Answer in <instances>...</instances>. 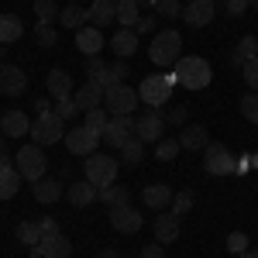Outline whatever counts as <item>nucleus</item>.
Returning <instances> with one entry per match:
<instances>
[{
	"mask_svg": "<svg viewBox=\"0 0 258 258\" xmlns=\"http://www.w3.org/2000/svg\"><path fill=\"white\" fill-rule=\"evenodd\" d=\"M59 4L55 0H35V18H38V24H55L59 21Z\"/></svg>",
	"mask_w": 258,
	"mask_h": 258,
	"instance_id": "nucleus-34",
	"label": "nucleus"
},
{
	"mask_svg": "<svg viewBox=\"0 0 258 258\" xmlns=\"http://www.w3.org/2000/svg\"><path fill=\"white\" fill-rule=\"evenodd\" d=\"M162 117H165V124H169V127H186V120H189V110H186L182 103H176V107H169Z\"/></svg>",
	"mask_w": 258,
	"mask_h": 258,
	"instance_id": "nucleus-39",
	"label": "nucleus"
},
{
	"mask_svg": "<svg viewBox=\"0 0 258 258\" xmlns=\"http://www.w3.org/2000/svg\"><path fill=\"white\" fill-rule=\"evenodd\" d=\"M251 7H258V0H251Z\"/></svg>",
	"mask_w": 258,
	"mask_h": 258,
	"instance_id": "nucleus-56",
	"label": "nucleus"
},
{
	"mask_svg": "<svg viewBox=\"0 0 258 258\" xmlns=\"http://www.w3.org/2000/svg\"><path fill=\"white\" fill-rule=\"evenodd\" d=\"M214 4H217V0H214Z\"/></svg>",
	"mask_w": 258,
	"mask_h": 258,
	"instance_id": "nucleus-57",
	"label": "nucleus"
},
{
	"mask_svg": "<svg viewBox=\"0 0 258 258\" xmlns=\"http://www.w3.org/2000/svg\"><path fill=\"white\" fill-rule=\"evenodd\" d=\"M86 14H90V24L93 28H107V24L117 21V0H93L86 7Z\"/></svg>",
	"mask_w": 258,
	"mask_h": 258,
	"instance_id": "nucleus-19",
	"label": "nucleus"
},
{
	"mask_svg": "<svg viewBox=\"0 0 258 258\" xmlns=\"http://www.w3.org/2000/svg\"><path fill=\"white\" fill-rule=\"evenodd\" d=\"M241 114H244V120H251V124H258V93H244L241 97Z\"/></svg>",
	"mask_w": 258,
	"mask_h": 258,
	"instance_id": "nucleus-40",
	"label": "nucleus"
},
{
	"mask_svg": "<svg viewBox=\"0 0 258 258\" xmlns=\"http://www.w3.org/2000/svg\"><path fill=\"white\" fill-rule=\"evenodd\" d=\"M152 31H155V18H152V14H141L138 21H135V35H152Z\"/></svg>",
	"mask_w": 258,
	"mask_h": 258,
	"instance_id": "nucleus-47",
	"label": "nucleus"
},
{
	"mask_svg": "<svg viewBox=\"0 0 258 258\" xmlns=\"http://www.w3.org/2000/svg\"><path fill=\"white\" fill-rule=\"evenodd\" d=\"M35 200H38V203H59L62 200V182L41 176L38 182H35Z\"/></svg>",
	"mask_w": 258,
	"mask_h": 258,
	"instance_id": "nucleus-26",
	"label": "nucleus"
},
{
	"mask_svg": "<svg viewBox=\"0 0 258 258\" xmlns=\"http://www.w3.org/2000/svg\"><path fill=\"white\" fill-rule=\"evenodd\" d=\"M59 21L66 24V28L80 31V28H86V21H90V14H86V7H80V4H66V7L59 11Z\"/></svg>",
	"mask_w": 258,
	"mask_h": 258,
	"instance_id": "nucleus-29",
	"label": "nucleus"
},
{
	"mask_svg": "<svg viewBox=\"0 0 258 258\" xmlns=\"http://www.w3.org/2000/svg\"><path fill=\"white\" fill-rule=\"evenodd\" d=\"M138 258H165V251H162V244H145L138 251Z\"/></svg>",
	"mask_w": 258,
	"mask_h": 258,
	"instance_id": "nucleus-49",
	"label": "nucleus"
},
{
	"mask_svg": "<svg viewBox=\"0 0 258 258\" xmlns=\"http://www.w3.org/2000/svg\"><path fill=\"white\" fill-rule=\"evenodd\" d=\"M179 152H182L179 138H162V141H155V159H159V162H172Z\"/></svg>",
	"mask_w": 258,
	"mask_h": 258,
	"instance_id": "nucleus-37",
	"label": "nucleus"
},
{
	"mask_svg": "<svg viewBox=\"0 0 258 258\" xmlns=\"http://www.w3.org/2000/svg\"><path fill=\"white\" fill-rule=\"evenodd\" d=\"M18 241L28 244V248H35V244L41 241V224L38 220H21L18 224Z\"/></svg>",
	"mask_w": 258,
	"mask_h": 258,
	"instance_id": "nucleus-33",
	"label": "nucleus"
},
{
	"mask_svg": "<svg viewBox=\"0 0 258 258\" xmlns=\"http://www.w3.org/2000/svg\"><path fill=\"white\" fill-rule=\"evenodd\" d=\"M103 73H107V62L100 59V55H93V59H86V76H90V80H100Z\"/></svg>",
	"mask_w": 258,
	"mask_h": 258,
	"instance_id": "nucleus-46",
	"label": "nucleus"
},
{
	"mask_svg": "<svg viewBox=\"0 0 258 258\" xmlns=\"http://www.w3.org/2000/svg\"><path fill=\"white\" fill-rule=\"evenodd\" d=\"M76 48H80L86 59L100 55V52H103V35H100V28H93V24L80 28V31H76Z\"/></svg>",
	"mask_w": 258,
	"mask_h": 258,
	"instance_id": "nucleus-17",
	"label": "nucleus"
},
{
	"mask_svg": "<svg viewBox=\"0 0 258 258\" xmlns=\"http://www.w3.org/2000/svg\"><path fill=\"white\" fill-rule=\"evenodd\" d=\"M4 55H7V45H4V41H0V62H4Z\"/></svg>",
	"mask_w": 258,
	"mask_h": 258,
	"instance_id": "nucleus-54",
	"label": "nucleus"
},
{
	"mask_svg": "<svg viewBox=\"0 0 258 258\" xmlns=\"http://www.w3.org/2000/svg\"><path fill=\"white\" fill-rule=\"evenodd\" d=\"M38 224H41V234H55V231H62L55 217H45V220H38Z\"/></svg>",
	"mask_w": 258,
	"mask_h": 258,
	"instance_id": "nucleus-50",
	"label": "nucleus"
},
{
	"mask_svg": "<svg viewBox=\"0 0 258 258\" xmlns=\"http://www.w3.org/2000/svg\"><path fill=\"white\" fill-rule=\"evenodd\" d=\"M152 231H155V241L159 244H172V241H179V217L172 214V210H165V214H159L155 217V224H152Z\"/></svg>",
	"mask_w": 258,
	"mask_h": 258,
	"instance_id": "nucleus-16",
	"label": "nucleus"
},
{
	"mask_svg": "<svg viewBox=\"0 0 258 258\" xmlns=\"http://www.w3.org/2000/svg\"><path fill=\"white\" fill-rule=\"evenodd\" d=\"M21 35H24V24H21L18 14H0V41L11 45V41H18Z\"/></svg>",
	"mask_w": 258,
	"mask_h": 258,
	"instance_id": "nucleus-30",
	"label": "nucleus"
},
{
	"mask_svg": "<svg viewBox=\"0 0 258 258\" xmlns=\"http://www.w3.org/2000/svg\"><path fill=\"white\" fill-rule=\"evenodd\" d=\"M214 11H217L214 0H189L182 7V18H186V24H193V28H207L214 21Z\"/></svg>",
	"mask_w": 258,
	"mask_h": 258,
	"instance_id": "nucleus-14",
	"label": "nucleus"
},
{
	"mask_svg": "<svg viewBox=\"0 0 258 258\" xmlns=\"http://www.w3.org/2000/svg\"><path fill=\"white\" fill-rule=\"evenodd\" d=\"M73 100H76V107H80L83 114H86V110H93V107H103V86H100V83H83L80 90H76V93H73Z\"/></svg>",
	"mask_w": 258,
	"mask_h": 258,
	"instance_id": "nucleus-21",
	"label": "nucleus"
},
{
	"mask_svg": "<svg viewBox=\"0 0 258 258\" xmlns=\"http://www.w3.org/2000/svg\"><path fill=\"white\" fill-rule=\"evenodd\" d=\"M107 120H110L107 107H93V110H86V127H90V131H97V135H103Z\"/></svg>",
	"mask_w": 258,
	"mask_h": 258,
	"instance_id": "nucleus-38",
	"label": "nucleus"
},
{
	"mask_svg": "<svg viewBox=\"0 0 258 258\" xmlns=\"http://www.w3.org/2000/svg\"><path fill=\"white\" fill-rule=\"evenodd\" d=\"M193 207H197V193H193V189H182V193H172V203H169V210H172V214H176L179 220L186 217V214H189Z\"/></svg>",
	"mask_w": 258,
	"mask_h": 258,
	"instance_id": "nucleus-31",
	"label": "nucleus"
},
{
	"mask_svg": "<svg viewBox=\"0 0 258 258\" xmlns=\"http://www.w3.org/2000/svg\"><path fill=\"white\" fill-rule=\"evenodd\" d=\"M14 169L21 172V179H28V182H38L45 176V169H48V155L41 152V145H24L18 155H14Z\"/></svg>",
	"mask_w": 258,
	"mask_h": 258,
	"instance_id": "nucleus-4",
	"label": "nucleus"
},
{
	"mask_svg": "<svg viewBox=\"0 0 258 258\" xmlns=\"http://www.w3.org/2000/svg\"><path fill=\"white\" fill-rule=\"evenodd\" d=\"M66 200H69L73 207H90L93 200H100V189L93 182L80 179V182H69V186H66Z\"/></svg>",
	"mask_w": 258,
	"mask_h": 258,
	"instance_id": "nucleus-20",
	"label": "nucleus"
},
{
	"mask_svg": "<svg viewBox=\"0 0 258 258\" xmlns=\"http://www.w3.org/2000/svg\"><path fill=\"white\" fill-rule=\"evenodd\" d=\"M28 90V76H24V69L21 66H11V62H4L0 66V93L4 97H21Z\"/></svg>",
	"mask_w": 258,
	"mask_h": 258,
	"instance_id": "nucleus-13",
	"label": "nucleus"
},
{
	"mask_svg": "<svg viewBox=\"0 0 258 258\" xmlns=\"http://www.w3.org/2000/svg\"><path fill=\"white\" fill-rule=\"evenodd\" d=\"M148 59L155 66H176L182 59V35L179 31H159L148 45Z\"/></svg>",
	"mask_w": 258,
	"mask_h": 258,
	"instance_id": "nucleus-3",
	"label": "nucleus"
},
{
	"mask_svg": "<svg viewBox=\"0 0 258 258\" xmlns=\"http://www.w3.org/2000/svg\"><path fill=\"white\" fill-rule=\"evenodd\" d=\"M97 141H100V135H97V131H90L86 124H83V127H73V131H66V148H69L73 155H80V159H90V155L97 152Z\"/></svg>",
	"mask_w": 258,
	"mask_h": 258,
	"instance_id": "nucleus-10",
	"label": "nucleus"
},
{
	"mask_svg": "<svg viewBox=\"0 0 258 258\" xmlns=\"http://www.w3.org/2000/svg\"><path fill=\"white\" fill-rule=\"evenodd\" d=\"M110 48H114V55L117 59H131L135 52H138V35H135V28H120L114 41H110Z\"/></svg>",
	"mask_w": 258,
	"mask_h": 258,
	"instance_id": "nucleus-24",
	"label": "nucleus"
},
{
	"mask_svg": "<svg viewBox=\"0 0 258 258\" xmlns=\"http://www.w3.org/2000/svg\"><path fill=\"white\" fill-rule=\"evenodd\" d=\"M179 145H182L186 152H200V148L210 145V131H207L203 124H186V127L179 131Z\"/></svg>",
	"mask_w": 258,
	"mask_h": 258,
	"instance_id": "nucleus-22",
	"label": "nucleus"
},
{
	"mask_svg": "<svg viewBox=\"0 0 258 258\" xmlns=\"http://www.w3.org/2000/svg\"><path fill=\"white\" fill-rule=\"evenodd\" d=\"M241 76H244V83H248V90H251V93H258V59L244 62V69H241Z\"/></svg>",
	"mask_w": 258,
	"mask_h": 258,
	"instance_id": "nucleus-45",
	"label": "nucleus"
},
{
	"mask_svg": "<svg viewBox=\"0 0 258 258\" xmlns=\"http://www.w3.org/2000/svg\"><path fill=\"white\" fill-rule=\"evenodd\" d=\"M4 138H7V135H4V131H0V155H4Z\"/></svg>",
	"mask_w": 258,
	"mask_h": 258,
	"instance_id": "nucleus-55",
	"label": "nucleus"
},
{
	"mask_svg": "<svg viewBox=\"0 0 258 258\" xmlns=\"http://www.w3.org/2000/svg\"><path fill=\"white\" fill-rule=\"evenodd\" d=\"M238 258H258V251H255V248H248V251H241Z\"/></svg>",
	"mask_w": 258,
	"mask_h": 258,
	"instance_id": "nucleus-52",
	"label": "nucleus"
},
{
	"mask_svg": "<svg viewBox=\"0 0 258 258\" xmlns=\"http://www.w3.org/2000/svg\"><path fill=\"white\" fill-rule=\"evenodd\" d=\"M141 200H145V207H152V210H169L172 189H169L165 182H148V186L141 189Z\"/></svg>",
	"mask_w": 258,
	"mask_h": 258,
	"instance_id": "nucleus-23",
	"label": "nucleus"
},
{
	"mask_svg": "<svg viewBox=\"0 0 258 258\" xmlns=\"http://www.w3.org/2000/svg\"><path fill=\"white\" fill-rule=\"evenodd\" d=\"M48 93L55 100L73 97V76H69L66 69H52V73H48Z\"/></svg>",
	"mask_w": 258,
	"mask_h": 258,
	"instance_id": "nucleus-27",
	"label": "nucleus"
},
{
	"mask_svg": "<svg viewBox=\"0 0 258 258\" xmlns=\"http://www.w3.org/2000/svg\"><path fill=\"white\" fill-rule=\"evenodd\" d=\"M138 0H117V24L120 28H135V21H138Z\"/></svg>",
	"mask_w": 258,
	"mask_h": 258,
	"instance_id": "nucleus-35",
	"label": "nucleus"
},
{
	"mask_svg": "<svg viewBox=\"0 0 258 258\" xmlns=\"http://www.w3.org/2000/svg\"><path fill=\"white\" fill-rule=\"evenodd\" d=\"M172 86H176V76H172V73H152V76L141 80L138 97L148 110H162V107L172 100Z\"/></svg>",
	"mask_w": 258,
	"mask_h": 258,
	"instance_id": "nucleus-1",
	"label": "nucleus"
},
{
	"mask_svg": "<svg viewBox=\"0 0 258 258\" xmlns=\"http://www.w3.org/2000/svg\"><path fill=\"white\" fill-rule=\"evenodd\" d=\"M227 251H231V255L248 251V234H244V231H231V234H227Z\"/></svg>",
	"mask_w": 258,
	"mask_h": 258,
	"instance_id": "nucleus-43",
	"label": "nucleus"
},
{
	"mask_svg": "<svg viewBox=\"0 0 258 258\" xmlns=\"http://www.w3.org/2000/svg\"><path fill=\"white\" fill-rule=\"evenodd\" d=\"M141 224H145V217H141L131 203H124V207H110V227H114V231H120V234H138Z\"/></svg>",
	"mask_w": 258,
	"mask_h": 258,
	"instance_id": "nucleus-12",
	"label": "nucleus"
},
{
	"mask_svg": "<svg viewBox=\"0 0 258 258\" xmlns=\"http://www.w3.org/2000/svg\"><path fill=\"white\" fill-rule=\"evenodd\" d=\"M251 59H258V38L255 35H244L238 41V48L231 52V66L234 69H244V62H251Z\"/></svg>",
	"mask_w": 258,
	"mask_h": 258,
	"instance_id": "nucleus-25",
	"label": "nucleus"
},
{
	"mask_svg": "<svg viewBox=\"0 0 258 258\" xmlns=\"http://www.w3.org/2000/svg\"><path fill=\"white\" fill-rule=\"evenodd\" d=\"M0 131H4L7 138L31 135V120H28V114H21V110H4V114H0Z\"/></svg>",
	"mask_w": 258,
	"mask_h": 258,
	"instance_id": "nucleus-18",
	"label": "nucleus"
},
{
	"mask_svg": "<svg viewBox=\"0 0 258 258\" xmlns=\"http://www.w3.org/2000/svg\"><path fill=\"white\" fill-rule=\"evenodd\" d=\"M159 0H138V7H155Z\"/></svg>",
	"mask_w": 258,
	"mask_h": 258,
	"instance_id": "nucleus-53",
	"label": "nucleus"
},
{
	"mask_svg": "<svg viewBox=\"0 0 258 258\" xmlns=\"http://www.w3.org/2000/svg\"><path fill=\"white\" fill-rule=\"evenodd\" d=\"M120 159H124V165H141V159H145V141L141 138H131L120 145Z\"/></svg>",
	"mask_w": 258,
	"mask_h": 258,
	"instance_id": "nucleus-32",
	"label": "nucleus"
},
{
	"mask_svg": "<svg viewBox=\"0 0 258 258\" xmlns=\"http://www.w3.org/2000/svg\"><path fill=\"white\" fill-rule=\"evenodd\" d=\"M31 138H35V145H55V141L66 138V120L55 114V110H45V114H38V117L31 120Z\"/></svg>",
	"mask_w": 258,
	"mask_h": 258,
	"instance_id": "nucleus-6",
	"label": "nucleus"
},
{
	"mask_svg": "<svg viewBox=\"0 0 258 258\" xmlns=\"http://www.w3.org/2000/svg\"><path fill=\"white\" fill-rule=\"evenodd\" d=\"M100 138L107 141L110 148H120L124 141H131V138H135V117H131V114H124V117H110Z\"/></svg>",
	"mask_w": 258,
	"mask_h": 258,
	"instance_id": "nucleus-11",
	"label": "nucleus"
},
{
	"mask_svg": "<svg viewBox=\"0 0 258 258\" xmlns=\"http://www.w3.org/2000/svg\"><path fill=\"white\" fill-rule=\"evenodd\" d=\"M35 35H38V45H41V48H52V45L59 41V31H55L52 24H38V31H35Z\"/></svg>",
	"mask_w": 258,
	"mask_h": 258,
	"instance_id": "nucleus-44",
	"label": "nucleus"
},
{
	"mask_svg": "<svg viewBox=\"0 0 258 258\" xmlns=\"http://www.w3.org/2000/svg\"><path fill=\"white\" fill-rule=\"evenodd\" d=\"M203 169H207L210 176H231V172L238 169V159L231 155V148H227V145L210 141V145L203 148Z\"/></svg>",
	"mask_w": 258,
	"mask_h": 258,
	"instance_id": "nucleus-8",
	"label": "nucleus"
},
{
	"mask_svg": "<svg viewBox=\"0 0 258 258\" xmlns=\"http://www.w3.org/2000/svg\"><path fill=\"white\" fill-rule=\"evenodd\" d=\"M165 117H162V110H148L145 117L135 120V138H141L145 145H155V141L165 138Z\"/></svg>",
	"mask_w": 258,
	"mask_h": 258,
	"instance_id": "nucleus-9",
	"label": "nucleus"
},
{
	"mask_svg": "<svg viewBox=\"0 0 258 258\" xmlns=\"http://www.w3.org/2000/svg\"><path fill=\"white\" fill-rule=\"evenodd\" d=\"M172 76L186 90H203V86H210V80H214V69H210V62L200 59V55H182L176 62V73Z\"/></svg>",
	"mask_w": 258,
	"mask_h": 258,
	"instance_id": "nucleus-2",
	"label": "nucleus"
},
{
	"mask_svg": "<svg viewBox=\"0 0 258 258\" xmlns=\"http://www.w3.org/2000/svg\"><path fill=\"white\" fill-rule=\"evenodd\" d=\"M224 7H227V14H234V18H241L248 7H251V0H224Z\"/></svg>",
	"mask_w": 258,
	"mask_h": 258,
	"instance_id": "nucleus-48",
	"label": "nucleus"
},
{
	"mask_svg": "<svg viewBox=\"0 0 258 258\" xmlns=\"http://www.w3.org/2000/svg\"><path fill=\"white\" fill-rule=\"evenodd\" d=\"M155 14H159V18H179V14H182V4H179V0H159V4H155Z\"/></svg>",
	"mask_w": 258,
	"mask_h": 258,
	"instance_id": "nucleus-42",
	"label": "nucleus"
},
{
	"mask_svg": "<svg viewBox=\"0 0 258 258\" xmlns=\"http://www.w3.org/2000/svg\"><path fill=\"white\" fill-rule=\"evenodd\" d=\"M138 103H141L138 90H131V86H124V83L107 86V90H103V107H107V114H110V117L135 114V107H138Z\"/></svg>",
	"mask_w": 258,
	"mask_h": 258,
	"instance_id": "nucleus-5",
	"label": "nucleus"
},
{
	"mask_svg": "<svg viewBox=\"0 0 258 258\" xmlns=\"http://www.w3.org/2000/svg\"><path fill=\"white\" fill-rule=\"evenodd\" d=\"M117 159H110V155H100V152H93L90 159H86V165H83V172H86V182H93L97 189H103V186H114V179H117Z\"/></svg>",
	"mask_w": 258,
	"mask_h": 258,
	"instance_id": "nucleus-7",
	"label": "nucleus"
},
{
	"mask_svg": "<svg viewBox=\"0 0 258 258\" xmlns=\"http://www.w3.org/2000/svg\"><path fill=\"white\" fill-rule=\"evenodd\" d=\"M52 110H55L62 120H69V117H76V114H80V107H76V100H73V97L55 100V107H52Z\"/></svg>",
	"mask_w": 258,
	"mask_h": 258,
	"instance_id": "nucleus-41",
	"label": "nucleus"
},
{
	"mask_svg": "<svg viewBox=\"0 0 258 258\" xmlns=\"http://www.w3.org/2000/svg\"><path fill=\"white\" fill-rule=\"evenodd\" d=\"M18 189H21V172H18V169H11V162L0 165V200L18 197Z\"/></svg>",
	"mask_w": 258,
	"mask_h": 258,
	"instance_id": "nucleus-28",
	"label": "nucleus"
},
{
	"mask_svg": "<svg viewBox=\"0 0 258 258\" xmlns=\"http://www.w3.org/2000/svg\"><path fill=\"white\" fill-rule=\"evenodd\" d=\"M100 200L107 207H124V203H131V193H127V186H103L100 189Z\"/></svg>",
	"mask_w": 258,
	"mask_h": 258,
	"instance_id": "nucleus-36",
	"label": "nucleus"
},
{
	"mask_svg": "<svg viewBox=\"0 0 258 258\" xmlns=\"http://www.w3.org/2000/svg\"><path fill=\"white\" fill-rule=\"evenodd\" d=\"M38 251L41 258H73V244H69V238L62 231H55V234H41Z\"/></svg>",
	"mask_w": 258,
	"mask_h": 258,
	"instance_id": "nucleus-15",
	"label": "nucleus"
},
{
	"mask_svg": "<svg viewBox=\"0 0 258 258\" xmlns=\"http://www.w3.org/2000/svg\"><path fill=\"white\" fill-rule=\"evenodd\" d=\"M97 258H120V255H117V251H114V248H103V251H100Z\"/></svg>",
	"mask_w": 258,
	"mask_h": 258,
	"instance_id": "nucleus-51",
	"label": "nucleus"
}]
</instances>
